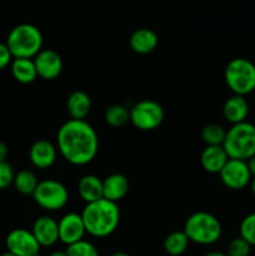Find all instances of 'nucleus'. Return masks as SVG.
<instances>
[{
	"instance_id": "obj_32",
	"label": "nucleus",
	"mask_w": 255,
	"mask_h": 256,
	"mask_svg": "<svg viewBox=\"0 0 255 256\" xmlns=\"http://www.w3.org/2000/svg\"><path fill=\"white\" fill-rule=\"evenodd\" d=\"M246 165H248V169H249L250 175L252 178H255V155L252 156L250 159L246 160Z\"/></svg>"
},
{
	"instance_id": "obj_36",
	"label": "nucleus",
	"mask_w": 255,
	"mask_h": 256,
	"mask_svg": "<svg viewBox=\"0 0 255 256\" xmlns=\"http://www.w3.org/2000/svg\"><path fill=\"white\" fill-rule=\"evenodd\" d=\"M112 256H130V255L126 254V252H114V254H112Z\"/></svg>"
},
{
	"instance_id": "obj_26",
	"label": "nucleus",
	"mask_w": 255,
	"mask_h": 256,
	"mask_svg": "<svg viewBox=\"0 0 255 256\" xmlns=\"http://www.w3.org/2000/svg\"><path fill=\"white\" fill-rule=\"evenodd\" d=\"M68 256H100L96 248L86 240H80L75 244L69 245L66 249Z\"/></svg>"
},
{
	"instance_id": "obj_16",
	"label": "nucleus",
	"mask_w": 255,
	"mask_h": 256,
	"mask_svg": "<svg viewBox=\"0 0 255 256\" xmlns=\"http://www.w3.org/2000/svg\"><path fill=\"white\" fill-rule=\"evenodd\" d=\"M248 114H249V104L245 96L242 95H232L222 105V115L225 120L232 125L246 122Z\"/></svg>"
},
{
	"instance_id": "obj_28",
	"label": "nucleus",
	"mask_w": 255,
	"mask_h": 256,
	"mask_svg": "<svg viewBox=\"0 0 255 256\" xmlns=\"http://www.w3.org/2000/svg\"><path fill=\"white\" fill-rule=\"evenodd\" d=\"M252 245L245 242L242 238H235L229 242L226 248L228 256H249Z\"/></svg>"
},
{
	"instance_id": "obj_39",
	"label": "nucleus",
	"mask_w": 255,
	"mask_h": 256,
	"mask_svg": "<svg viewBox=\"0 0 255 256\" xmlns=\"http://www.w3.org/2000/svg\"><path fill=\"white\" fill-rule=\"evenodd\" d=\"M254 92V94H255V89H254V92Z\"/></svg>"
},
{
	"instance_id": "obj_23",
	"label": "nucleus",
	"mask_w": 255,
	"mask_h": 256,
	"mask_svg": "<svg viewBox=\"0 0 255 256\" xmlns=\"http://www.w3.org/2000/svg\"><path fill=\"white\" fill-rule=\"evenodd\" d=\"M189 242L184 232H172L165 238L164 250L172 256H180L186 252Z\"/></svg>"
},
{
	"instance_id": "obj_11",
	"label": "nucleus",
	"mask_w": 255,
	"mask_h": 256,
	"mask_svg": "<svg viewBox=\"0 0 255 256\" xmlns=\"http://www.w3.org/2000/svg\"><path fill=\"white\" fill-rule=\"evenodd\" d=\"M38 76L44 80H54L62 74V60L55 50L42 49L34 58Z\"/></svg>"
},
{
	"instance_id": "obj_7",
	"label": "nucleus",
	"mask_w": 255,
	"mask_h": 256,
	"mask_svg": "<svg viewBox=\"0 0 255 256\" xmlns=\"http://www.w3.org/2000/svg\"><path fill=\"white\" fill-rule=\"evenodd\" d=\"M32 199L42 209L48 212H56L62 209L69 202V192L62 182L48 179L39 182Z\"/></svg>"
},
{
	"instance_id": "obj_33",
	"label": "nucleus",
	"mask_w": 255,
	"mask_h": 256,
	"mask_svg": "<svg viewBox=\"0 0 255 256\" xmlns=\"http://www.w3.org/2000/svg\"><path fill=\"white\" fill-rule=\"evenodd\" d=\"M204 256H228L225 252H208V254H205Z\"/></svg>"
},
{
	"instance_id": "obj_27",
	"label": "nucleus",
	"mask_w": 255,
	"mask_h": 256,
	"mask_svg": "<svg viewBox=\"0 0 255 256\" xmlns=\"http://www.w3.org/2000/svg\"><path fill=\"white\" fill-rule=\"evenodd\" d=\"M240 238L249 242L252 246H255V212L246 215L240 222Z\"/></svg>"
},
{
	"instance_id": "obj_18",
	"label": "nucleus",
	"mask_w": 255,
	"mask_h": 256,
	"mask_svg": "<svg viewBox=\"0 0 255 256\" xmlns=\"http://www.w3.org/2000/svg\"><path fill=\"white\" fill-rule=\"evenodd\" d=\"M229 160L222 145L220 146H206L202 152L200 162L205 172L210 174H219L226 162Z\"/></svg>"
},
{
	"instance_id": "obj_34",
	"label": "nucleus",
	"mask_w": 255,
	"mask_h": 256,
	"mask_svg": "<svg viewBox=\"0 0 255 256\" xmlns=\"http://www.w3.org/2000/svg\"><path fill=\"white\" fill-rule=\"evenodd\" d=\"M49 256H68L66 252H62V250H58V252H52Z\"/></svg>"
},
{
	"instance_id": "obj_14",
	"label": "nucleus",
	"mask_w": 255,
	"mask_h": 256,
	"mask_svg": "<svg viewBox=\"0 0 255 256\" xmlns=\"http://www.w3.org/2000/svg\"><path fill=\"white\" fill-rule=\"evenodd\" d=\"M29 158L35 168L48 169V168L52 166L56 160V148L48 140H38L30 148Z\"/></svg>"
},
{
	"instance_id": "obj_21",
	"label": "nucleus",
	"mask_w": 255,
	"mask_h": 256,
	"mask_svg": "<svg viewBox=\"0 0 255 256\" xmlns=\"http://www.w3.org/2000/svg\"><path fill=\"white\" fill-rule=\"evenodd\" d=\"M10 66L12 78L20 84H32L36 80L38 72L32 59H12Z\"/></svg>"
},
{
	"instance_id": "obj_38",
	"label": "nucleus",
	"mask_w": 255,
	"mask_h": 256,
	"mask_svg": "<svg viewBox=\"0 0 255 256\" xmlns=\"http://www.w3.org/2000/svg\"><path fill=\"white\" fill-rule=\"evenodd\" d=\"M34 256H44V255H42V254H40V252H39V254H36V255H34Z\"/></svg>"
},
{
	"instance_id": "obj_1",
	"label": "nucleus",
	"mask_w": 255,
	"mask_h": 256,
	"mask_svg": "<svg viewBox=\"0 0 255 256\" xmlns=\"http://www.w3.org/2000/svg\"><path fill=\"white\" fill-rule=\"evenodd\" d=\"M58 150L72 165L82 166L95 159L99 150V138L94 128L85 120L70 119L56 134Z\"/></svg>"
},
{
	"instance_id": "obj_5",
	"label": "nucleus",
	"mask_w": 255,
	"mask_h": 256,
	"mask_svg": "<svg viewBox=\"0 0 255 256\" xmlns=\"http://www.w3.org/2000/svg\"><path fill=\"white\" fill-rule=\"evenodd\" d=\"M182 232L189 242L199 245L215 244L222 232L219 219L206 212H198L186 219Z\"/></svg>"
},
{
	"instance_id": "obj_15",
	"label": "nucleus",
	"mask_w": 255,
	"mask_h": 256,
	"mask_svg": "<svg viewBox=\"0 0 255 256\" xmlns=\"http://www.w3.org/2000/svg\"><path fill=\"white\" fill-rule=\"evenodd\" d=\"M129 189V180L122 174H112L102 180V198L109 202H120L126 196Z\"/></svg>"
},
{
	"instance_id": "obj_19",
	"label": "nucleus",
	"mask_w": 255,
	"mask_h": 256,
	"mask_svg": "<svg viewBox=\"0 0 255 256\" xmlns=\"http://www.w3.org/2000/svg\"><path fill=\"white\" fill-rule=\"evenodd\" d=\"M66 110L72 119L85 120L92 110V99L82 90L72 92L66 100Z\"/></svg>"
},
{
	"instance_id": "obj_31",
	"label": "nucleus",
	"mask_w": 255,
	"mask_h": 256,
	"mask_svg": "<svg viewBox=\"0 0 255 256\" xmlns=\"http://www.w3.org/2000/svg\"><path fill=\"white\" fill-rule=\"evenodd\" d=\"M8 155H9V148L4 142L0 140V162H6Z\"/></svg>"
},
{
	"instance_id": "obj_10",
	"label": "nucleus",
	"mask_w": 255,
	"mask_h": 256,
	"mask_svg": "<svg viewBox=\"0 0 255 256\" xmlns=\"http://www.w3.org/2000/svg\"><path fill=\"white\" fill-rule=\"evenodd\" d=\"M8 252L16 256H34L39 254L40 245L32 232L26 229H14L5 239Z\"/></svg>"
},
{
	"instance_id": "obj_4",
	"label": "nucleus",
	"mask_w": 255,
	"mask_h": 256,
	"mask_svg": "<svg viewBox=\"0 0 255 256\" xmlns=\"http://www.w3.org/2000/svg\"><path fill=\"white\" fill-rule=\"evenodd\" d=\"M222 148L229 159L246 162L255 155V125L249 122L232 125L226 130Z\"/></svg>"
},
{
	"instance_id": "obj_2",
	"label": "nucleus",
	"mask_w": 255,
	"mask_h": 256,
	"mask_svg": "<svg viewBox=\"0 0 255 256\" xmlns=\"http://www.w3.org/2000/svg\"><path fill=\"white\" fill-rule=\"evenodd\" d=\"M82 218L88 234L95 238H106L119 226L120 209L116 202L102 198L85 205Z\"/></svg>"
},
{
	"instance_id": "obj_29",
	"label": "nucleus",
	"mask_w": 255,
	"mask_h": 256,
	"mask_svg": "<svg viewBox=\"0 0 255 256\" xmlns=\"http://www.w3.org/2000/svg\"><path fill=\"white\" fill-rule=\"evenodd\" d=\"M15 172L8 162H0V190H5L14 182Z\"/></svg>"
},
{
	"instance_id": "obj_30",
	"label": "nucleus",
	"mask_w": 255,
	"mask_h": 256,
	"mask_svg": "<svg viewBox=\"0 0 255 256\" xmlns=\"http://www.w3.org/2000/svg\"><path fill=\"white\" fill-rule=\"evenodd\" d=\"M12 59L14 58H12V52H10L5 42H0V70L5 69L8 65L12 64Z\"/></svg>"
},
{
	"instance_id": "obj_12",
	"label": "nucleus",
	"mask_w": 255,
	"mask_h": 256,
	"mask_svg": "<svg viewBox=\"0 0 255 256\" xmlns=\"http://www.w3.org/2000/svg\"><path fill=\"white\" fill-rule=\"evenodd\" d=\"M58 225H59V240L68 246L82 240L86 232L82 214L76 212H69L64 215L59 220Z\"/></svg>"
},
{
	"instance_id": "obj_8",
	"label": "nucleus",
	"mask_w": 255,
	"mask_h": 256,
	"mask_svg": "<svg viewBox=\"0 0 255 256\" xmlns=\"http://www.w3.org/2000/svg\"><path fill=\"white\" fill-rule=\"evenodd\" d=\"M164 116L162 106L154 100H142L130 109V122L142 132L158 129L164 122Z\"/></svg>"
},
{
	"instance_id": "obj_9",
	"label": "nucleus",
	"mask_w": 255,
	"mask_h": 256,
	"mask_svg": "<svg viewBox=\"0 0 255 256\" xmlns=\"http://www.w3.org/2000/svg\"><path fill=\"white\" fill-rule=\"evenodd\" d=\"M219 175L222 184L232 190H242L252 182V175L244 160L229 159Z\"/></svg>"
},
{
	"instance_id": "obj_17",
	"label": "nucleus",
	"mask_w": 255,
	"mask_h": 256,
	"mask_svg": "<svg viewBox=\"0 0 255 256\" xmlns=\"http://www.w3.org/2000/svg\"><path fill=\"white\" fill-rule=\"evenodd\" d=\"M158 42H159V38H158L156 32L148 28L136 29L129 39V44L132 52L142 55L154 52L155 48L158 46Z\"/></svg>"
},
{
	"instance_id": "obj_13",
	"label": "nucleus",
	"mask_w": 255,
	"mask_h": 256,
	"mask_svg": "<svg viewBox=\"0 0 255 256\" xmlns=\"http://www.w3.org/2000/svg\"><path fill=\"white\" fill-rule=\"evenodd\" d=\"M32 235L35 236L36 242H39L40 246L49 248L56 244L59 242V225L55 219L52 216L38 218L32 224Z\"/></svg>"
},
{
	"instance_id": "obj_37",
	"label": "nucleus",
	"mask_w": 255,
	"mask_h": 256,
	"mask_svg": "<svg viewBox=\"0 0 255 256\" xmlns=\"http://www.w3.org/2000/svg\"><path fill=\"white\" fill-rule=\"evenodd\" d=\"M0 256H16V255H14V254H12V252H4V254H2Z\"/></svg>"
},
{
	"instance_id": "obj_24",
	"label": "nucleus",
	"mask_w": 255,
	"mask_h": 256,
	"mask_svg": "<svg viewBox=\"0 0 255 256\" xmlns=\"http://www.w3.org/2000/svg\"><path fill=\"white\" fill-rule=\"evenodd\" d=\"M104 119L112 128H122L130 122V110H128L124 105H112L105 110Z\"/></svg>"
},
{
	"instance_id": "obj_20",
	"label": "nucleus",
	"mask_w": 255,
	"mask_h": 256,
	"mask_svg": "<svg viewBox=\"0 0 255 256\" xmlns=\"http://www.w3.org/2000/svg\"><path fill=\"white\" fill-rule=\"evenodd\" d=\"M78 192L86 204L98 202L102 199V180L96 175H84L78 182Z\"/></svg>"
},
{
	"instance_id": "obj_25",
	"label": "nucleus",
	"mask_w": 255,
	"mask_h": 256,
	"mask_svg": "<svg viewBox=\"0 0 255 256\" xmlns=\"http://www.w3.org/2000/svg\"><path fill=\"white\" fill-rule=\"evenodd\" d=\"M226 130L218 124H208L202 130V139L206 146H220L224 144Z\"/></svg>"
},
{
	"instance_id": "obj_6",
	"label": "nucleus",
	"mask_w": 255,
	"mask_h": 256,
	"mask_svg": "<svg viewBox=\"0 0 255 256\" xmlns=\"http://www.w3.org/2000/svg\"><path fill=\"white\" fill-rule=\"evenodd\" d=\"M224 78L234 95L245 96L255 89V64L245 58H235L228 62Z\"/></svg>"
},
{
	"instance_id": "obj_3",
	"label": "nucleus",
	"mask_w": 255,
	"mask_h": 256,
	"mask_svg": "<svg viewBox=\"0 0 255 256\" xmlns=\"http://www.w3.org/2000/svg\"><path fill=\"white\" fill-rule=\"evenodd\" d=\"M5 44L14 59H34L42 50V34L35 25L19 24L12 28Z\"/></svg>"
},
{
	"instance_id": "obj_22",
	"label": "nucleus",
	"mask_w": 255,
	"mask_h": 256,
	"mask_svg": "<svg viewBox=\"0 0 255 256\" xmlns=\"http://www.w3.org/2000/svg\"><path fill=\"white\" fill-rule=\"evenodd\" d=\"M12 184H14L18 192H20L22 195H25V196H28V195H32V196L39 182H38L36 175L32 170L24 169L20 170L19 172L15 174L14 182Z\"/></svg>"
},
{
	"instance_id": "obj_35",
	"label": "nucleus",
	"mask_w": 255,
	"mask_h": 256,
	"mask_svg": "<svg viewBox=\"0 0 255 256\" xmlns=\"http://www.w3.org/2000/svg\"><path fill=\"white\" fill-rule=\"evenodd\" d=\"M250 188H252V195L255 196V178H252V182H250Z\"/></svg>"
}]
</instances>
